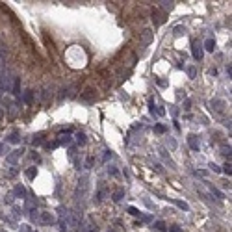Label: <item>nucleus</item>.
<instances>
[{
    "label": "nucleus",
    "instance_id": "f704fd0d",
    "mask_svg": "<svg viewBox=\"0 0 232 232\" xmlns=\"http://www.w3.org/2000/svg\"><path fill=\"white\" fill-rule=\"evenodd\" d=\"M58 141H52V143H46V149H58Z\"/></svg>",
    "mask_w": 232,
    "mask_h": 232
},
{
    "label": "nucleus",
    "instance_id": "a211bd4d",
    "mask_svg": "<svg viewBox=\"0 0 232 232\" xmlns=\"http://www.w3.org/2000/svg\"><path fill=\"white\" fill-rule=\"evenodd\" d=\"M123 197H125V190H123V188H119V190H115V191H113V197H111V199H113L115 202H119Z\"/></svg>",
    "mask_w": 232,
    "mask_h": 232
},
{
    "label": "nucleus",
    "instance_id": "ea45409f",
    "mask_svg": "<svg viewBox=\"0 0 232 232\" xmlns=\"http://www.w3.org/2000/svg\"><path fill=\"white\" fill-rule=\"evenodd\" d=\"M169 232H182V228L175 225V227H171V228H169Z\"/></svg>",
    "mask_w": 232,
    "mask_h": 232
},
{
    "label": "nucleus",
    "instance_id": "4be33fe9",
    "mask_svg": "<svg viewBox=\"0 0 232 232\" xmlns=\"http://www.w3.org/2000/svg\"><path fill=\"white\" fill-rule=\"evenodd\" d=\"M20 141V137H19V134L17 132H13L9 137H8V143H19Z\"/></svg>",
    "mask_w": 232,
    "mask_h": 232
},
{
    "label": "nucleus",
    "instance_id": "412c9836",
    "mask_svg": "<svg viewBox=\"0 0 232 232\" xmlns=\"http://www.w3.org/2000/svg\"><path fill=\"white\" fill-rule=\"evenodd\" d=\"M74 137H76V143H78V145H85V134H84V132H76Z\"/></svg>",
    "mask_w": 232,
    "mask_h": 232
},
{
    "label": "nucleus",
    "instance_id": "39448f33",
    "mask_svg": "<svg viewBox=\"0 0 232 232\" xmlns=\"http://www.w3.org/2000/svg\"><path fill=\"white\" fill-rule=\"evenodd\" d=\"M22 152H24L22 149H17V150H13L11 154H8V156H6V161H8V164H11V165H15L17 161H19V158L22 156Z\"/></svg>",
    "mask_w": 232,
    "mask_h": 232
},
{
    "label": "nucleus",
    "instance_id": "e433bc0d",
    "mask_svg": "<svg viewBox=\"0 0 232 232\" xmlns=\"http://www.w3.org/2000/svg\"><path fill=\"white\" fill-rule=\"evenodd\" d=\"M182 32H184V28H182V26L175 28V35H176V37H180V35H182Z\"/></svg>",
    "mask_w": 232,
    "mask_h": 232
},
{
    "label": "nucleus",
    "instance_id": "9d476101",
    "mask_svg": "<svg viewBox=\"0 0 232 232\" xmlns=\"http://www.w3.org/2000/svg\"><path fill=\"white\" fill-rule=\"evenodd\" d=\"M82 232H99V228H97L95 223H93V219H87L85 221V227L82 228Z\"/></svg>",
    "mask_w": 232,
    "mask_h": 232
},
{
    "label": "nucleus",
    "instance_id": "2eb2a0df",
    "mask_svg": "<svg viewBox=\"0 0 232 232\" xmlns=\"http://www.w3.org/2000/svg\"><path fill=\"white\" fill-rule=\"evenodd\" d=\"M171 202H175L180 210H184V212H188L190 210V206H188V202H184V201H178V199H171Z\"/></svg>",
    "mask_w": 232,
    "mask_h": 232
},
{
    "label": "nucleus",
    "instance_id": "cd10ccee",
    "mask_svg": "<svg viewBox=\"0 0 232 232\" xmlns=\"http://www.w3.org/2000/svg\"><path fill=\"white\" fill-rule=\"evenodd\" d=\"M32 100H34V93H32V91H26V93H24V102L30 104Z\"/></svg>",
    "mask_w": 232,
    "mask_h": 232
},
{
    "label": "nucleus",
    "instance_id": "5701e85b",
    "mask_svg": "<svg viewBox=\"0 0 232 232\" xmlns=\"http://www.w3.org/2000/svg\"><path fill=\"white\" fill-rule=\"evenodd\" d=\"M35 175H37V169L35 167H30V169H26V176L32 180V178H35Z\"/></svg>",
    "mask_w": 232,
    "mask_h": 232
},
{
    "label": "nucleus",
    "instance_id": "c9c22d12",
    "mask_svg": "<svg viewBox=\"0 0 232 232\" xmlns=\"http://www.w3.org/2000/svg\"><path fill=\"white\" fill-rule=\"evenodd\" d=\"M139 219L145 221V223H150V221H152V217H150V216H139Z\"/></svg>",
    "mask_w": 232,
    "mask_h": 232
},
{
    "label": "nucleus",
    "instance_id": "f3484780",
    "mask_svg": "<svg viewBox=\"0 0 232 232\" xmlns=\"http://www.w3.org/2000/svg\"><path fill=\"white\" fill-rule=\"evenodd\" d=\"M204 49H206L208 52H214V50H216V41H214V39H206V41H204Z\"/></svg>",
    "mask_w": 232,
    "mask_h": 232
},
{
    "label": "nucleus",
    "instance_id": "c85d7f7f",
    "mask_svg": "<svg viewBox=\"0 0 232 232\" xmlns=\"http://www.w3.org/2000/svg\"><path fill=\"white\" fill-rule=\"evenodd\" d=\"M128 212H130L132 216H136V217H139V216H141V212H139L137 208H134V206H130V208H128Z\"/></svg>",
    "mask_w": 232,
    "mask_h": 232
},
{
    "label": "nucleus",
    "instance_id": "1a4fd4ad",
    "mask_svg": "<svg viewBox=\"0 0 232 232\" xmlns=\"http://www.w3.org/2000/svg\"><path fill=\"white\" fill-rule=\"evenodd\" d=\"M152 39H154V34H152L150 30H143V32H141V43H143V45H150Z\"/></svg>",
    "mask_w": 232,
    "mask_h": 232
},
{
    "label": "nucleus",
    "instance_id": "b1692460",
    "mask_svg": "<svg viewBox=\"0 0 232 232\" xmlns=\"http://www.w3.org/2000/svg\"><path fill=\"white\" fill-rule=\"evenodd\" d=\"M221 171H223V173H227V175L230 176V173H232V165H230V160H228V161H227V164L223 165V169H221Z\"/></svg>",
    "mask_w": 232,
    "mask_h": 232
},
{
    "label": "nucleus",
    "instance_id": "ddd939ff",
    "mask_svg": "<svg viewBox=\"0 0 232 232\" xmlns=\"http://www.w3.org/2000/svg\"><path fill=\"white\" fill-rule=\"evenodd\" d=\"M152 20H154V24H161L165 19H164V15H161L158 9H154V11H152Z\"/></svg>",
    "mask_w": 232,
    "mask_h": 232
},
{
    "label": "nucleus",
    "instance_id": "dca6fc26",
    "mask_svg": "<svg viewBox=\"0 0 232 232\" xmlns=\"http://www.w3.org/2000/svg\"><path fill=\"white\" fill-rule=\"evenodd\" d=\"M160 4H161L160 8L164 9V11H171V9L175 8V2H173V0H169V2H167V0H164V2H160Z\"/></svg>",
    "mask_w": 232,
    "mask_h": 232
},
{
    "label": "nucleus",
    "instance_id": "6e6552de",
    "mask_svg": "<svg viewBox=\"0 0 232 232\" xmlns=\"http://www.w3.org/2000/svg\"><path fill=\"white\" fill-rule=\"evenodd\" d=\"M188 145H190L191 150H199L201 145H199V137H197L195 134H190V136H188Z\"/></svg>",
    "mask_w": 232,
    "mask_h": 232
},
{
    "label": "nucleus",
    "instance_id": "72a5a7b5",
    "mask_svg": "<svg viewBox=\"0 0 232 232\" xmlns=\"http://www.w3.org/2000/svg\"><path fill=\"white\" fill-rule=\"evenodd\" d=\"M210 171H214V173H221V167H217L216 164H210Z\"/></svg>",
    "mask_w": 232,
    "mask_h": 232
},
{
    "label": "nucleus",
    "instance_id": "473e14b6",
    "mask_svg": "<svg viewBox=\"0 0 232 232\" xmlns=\"http://www.w3.org/2000/svg\"><path fill=\"white\" fill-rule=\"evenodd\" d=\"M154 130H156L158 134H164V132H165V126H164V125H156V126H154Z\"/></svg>",
    "mask_w": 232,
    "mask_h": 232
},
{
    "label": "nucleus",
    "instance_id": "79ce46f5",
    "mask_svg": "<svg viewBox=\"0 0 232 232\" xmlns=\"http://www.w3.org/2000/svg\"><path fill=\"white\" fill-rule=\"evenodd\" d=\"M4 201H6V202H13V195H6Z\"/></svg>",
    "mask_w": 232,
    "mask_h": 232
},
{
    "label": "nucleus",
    "instance_id": "58836bf2",
    "mask_svg": "<svg viewBox=\"0 0 232 232\" xmlns=\"http://www.w3.org/2000/svg\"><path fill=\"white\" fill-rule=\"evenodd\" d=\"M108 173H110L111 176H115V175H117V169H115V167H108Z\"/></svg>",
    "mask_w": 232,
    "mask_h": 232
},
{
    "label": "nucleus",
    "instance_id": "7ed1b4c3",
    "mask_svg": "<svg viewBox=\"0 0 232 232\" xmlns=\"http://www.w3.org/2000/svg\"><path fill=\"white\" fill-rule=\"evenodd\" d=\"M37 221H39L41 225H52V223L56 221V217H54V214H50V212H39Z\"/></svg>",
    "mask_w": 232,
    "mask_h": 232
},
{
    "label": "nucleus",
    "instance_id": "bb28decb",
    "mask_svg": "<svg viewBox=\"0 0 232 232\" xmlns=\"http://www.w3.org/2000/svg\"><path fill=\"white\" fill-rule=\"evenodd\" d=\"M230 145H221V154H225V156H228L230 158Z\"/></svg>",
    "mask_w": 232,
    "mask_h": 232
},
{
    "label": "nucleus",
    "instance_id": "4c0bfd02",
    "mask_svg": "<svg viewBox=\"0 0 232 232\" xmlns=\"http://www.w3.org/2000/svg\"><path fill=\"white\" fill-rule=\"evenodd\" d=\"M152 169H154L156 173H161V171H164V169H161V165H160V164H154V165H152Z\"/></svg>",
    "mask_w": 232,
    "mask_h": 232
},
{
    "label": "nucleus",
    "instance_id": "37998d69",
    "mask_svg": "<svg viewBox=\"0 0 232 232\" xmlns=\"http://www.w3.org/2000/svg\"><path fill=\"white\" fill-rule=\"evenodd\" d=\"M32 158H34V160H35V161H39V160H41V158H39V154H35V152H34V154H32Z\"/></svg>",
    "mask_w": 232,
    "mask_h": 232
},
{
    "label": "nucleus",
    "instance_id": "a19ab883",
    "mask_svg": "<svg viewBox=\"0 0 232 232\" xmlns=\"http://www.w3.org/2000/svg\"><path fill=\"white\" fill-rule=\"evenodd\" d=\"M227 74H228V78L232 76V67H230V65H227Z\"/></svg>",
    "mask_w": 232,
    "mask_h": 232
},
{
    "label": "nucleus",
    "instance_id": "f03ea898",
    "mask_svg": "<svg viewBox=\"0 0 232 232\" xmlns=\"http://www.w3.org/2000/svg\"><path fill=\"white\" fill-rule=\"evenodd\" d=\"M87 191H89V176L87 175H84L80 180H78V186H76V193H74V197L80 201H84L85 199V195H87Z\"/></svg>",
    "mask_w": 232,
    "mask_h": 232
},
{
    "label": "nucleus",
    "instance_id": "2f4dec72",
    "mask_svg": "<svg viewBox=\"0 0 232 232\" xmlns=\"http://www.w3.org/2000/svg\"><path fill=\"white\" fill-rule=\"evenodd\" d=\"M188 74H190V78H195V74H197V69H195V67H190V69H188Z\"/></svg>",
    "mask_w": 232,
    "mask_h": 232
},
{
    "label": "nucleus",
    "instance_id": "9b49d317",
    "mask_svg": "<svg viewBox=\"0 0 232 232\" xmlns=\"http://www.w3.org/2000/svg\"><path fill=\"white\" fill-rule=\"evenodd\" d=\"M56 141H58V145H69L71 143V136H69V132L67 134H60Z\"/></svg>",
    "mask_w": 232,
    "mask_h": 232
},
{
    "label": "nucleus",
    "instance_id": "6ab92c4d",
    "mask_svg": "<svg viewBox=\"0 0 232 232\" xmlns=\"http://www.w3.org/2000/svg\"><path fill=\"white\" fill-rule=\"evenodd\" d=\"M35 206H37V199H28L26 201V212L35 210Z\"/></svg>",
    "mask_w": 232,
    "mask_h": 232
},
{
    "label": "nucleus",
    "instance_id": "c756f323",
    "mask_svg": "<svg viewBox=\"0 0 232 232\" xmlns=\"http://www.w3.org/2000/svg\"><path fill=\"white\" fill-rule=\"evenodd\" d=\"M0 156H8V147H6V143H0Z\"/></svg>",
    "mask_w": 232,
    "mask_h": 232
},
{
    "label": "nucleus",
    "instance_id": "aec40b11",
    "mask_svg": "<svg viewBox=\"0 0 232 232\" xmlns=\"http://www.w3.org/2000/svg\"><path fill=\"white\" fill-rule=\"evenodd\" d=\"M104 195H106V188H104V184H100L99 186V191H97V202H100L104 199Z\"/></svg>",
    "mask_w": 232,
    "mask_h": 232
},
{
    "label": "nucleus",
    "instance_id": "0eeeda50",
    "mask_svg": "<svg viewBox=\"0 0 232 232\" xmlns=\"http://www.w3.org/2000/svg\"><path fill=\"white\" fill-rule=\"evenodd\" d=\"M13 195L20 197V199H26V197H28V191H26V188H24L22 184H17L15 188H13Z\"/></svg>",
    "mask_w": 232,
    "mask_h": 232
},
{
    "label": "nucleus",
    "instance_id": "4468645a",
    "mask_svg": "<svg viewBox=\"0 0 232 232\" xmlns=\"http://www.w3.org/2000/svg\"><path fill=\"white\" fill-rule=\"evenodd\" d=\"M152 228H154L156 232H167V228H165V223H164V221H154Z\"/></svg>",
    "mask_w": 232,
    "mask_h": 232
},
{
    "label": "nucleus",
    "instance_id": "393cba45",
    "mask_svg": "<svg viewBox=\"0 0 232 232\" xmlns=\"http://www.w3.org/2000/svg\"><path fill=\"white\" fill-rule=\"evenodd\" d=\"M41 143H43V136H41V134L34 136V139H32V145H41Z\"/></svg>",
    "mask_w": 232,
    "mask_h": 232
},
{
    "label": "nucleus",
    "instance_id": "7c9ffc66",
    "mask_svg": "<svg viewBox=\"0 0 232 232\" xmlns=\"http://www.w3.org/2000/svg\"><path fill=\"white\" fill-rule=\"evenodd\" d=\"M19 232H32V228H30V225H20Z\"/></svg>",
    "mask_w": 232,
    "mask_h": 232
},
{
    "label": "nucleus",
    "instance_id": "f257e3e1",
    "mask_svg": "<svg viewBox=\"0 0 232 232\" xmlns=\"http://www.w3.org/2000/svg\"><path fill=\"white\" fill-rule=\"evenodd\" d=\"M71 217H73V212L69 208H58V225H60V230L65 232L69 230V225H71Z\"/></svg>",
    "mask_w": 232,
    "mask_h": 232
},
{
    "label": "nucleus",
    "instance_id": "f8f14e48",
    "mask_svg": "<svg viewBox=\"0 0 232 232\" xmlns=\"http://www.w3.org/2000/svg\"><path fill=\"white\" fill-rule=\"evenodd\" d=\"M11 91H13V95H15V97H19V95H20V78H15V80H13Z\"/></svg>",
    "mask_w": 232,
    "mask_h": 232
},
{
    "label": "nucleus",
    "instance_id": "423d86ee",
    "mask_svg": "<svg viewBox=\"0 0 232 232\" xmlns=\"http://www.w3.org/2000/svg\"><path fill=\"white\" fill-rule=\"evenodd\" d=\"M210 106H212V111L216 110L219 115L225 111V102H223V100H219V99H214V100H210Z\"/></svg>",
    "mask_w": 232,
    "mask_h": 232
},
{
    "label": "nucleus",
    "instance_id": "20e7f679",
    "mask_svg": "<svg viewBox=\"0 0 232 232\" xmlns=\"http://www.w3.org/2000/svg\"><path fill=\"white\" fill-rule=\"evenodd\" d=\"M191 54H193V58H195L197 61H201V60H202V56H204V52H202V46H201V45H199L195 39L191 41Z\"/></svg>",
    "mask_w": 232,
    "mask_h": 232
},
{
    "label": "nucleus",
    "instance_id": "a878e982",
    "mask_svg": "<svg viewBox=\"0 0 232 232\" xmlns=\"http://www.w3.org/2000/svg\"><path fill=\"white\" fill-rule=\"evenodd\" d=\"M149 111H150V115H156V104H154V99L149 100Z\"/></svg>",
    "mask_w": 232,
    "mask_h": 232
}]
</instances>
